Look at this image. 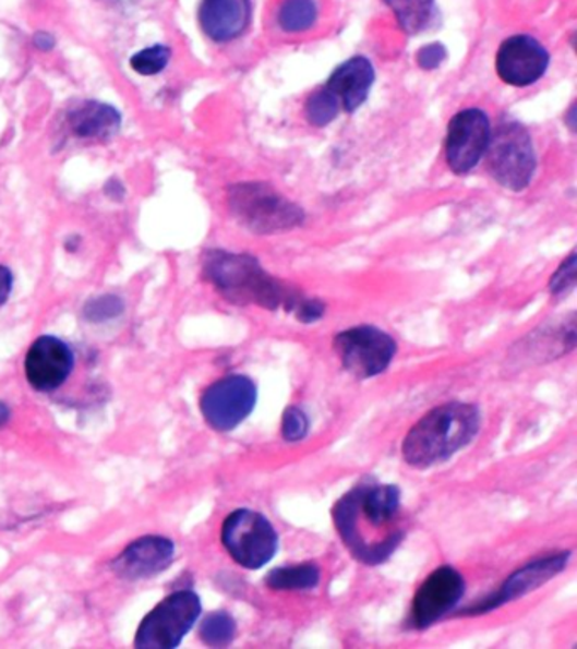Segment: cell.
Returning <instances> with one entry per match:
<instances>
[{
    "label": "cell",
    "instance_id": "obj_1",
    "mask_svg": "<svg viewBox=\"0 0 577 649\" xmlns=\"http://www.w3.org/2000/svg\"><path fill=\"white\" fill-rule=\"evenodd\" d=\"M204 276L230 303L257 304L266 310L285 309L302 323L317 322L324 316L325 304L321 300L303 297L297 289L273 278L254 255L219 249L205 252Z\"/></svg>",
    "mask_w": 577,
    "mask_h": 649
},
{
    "label": "cell",
    "instance_id": "obj_2",
    "mask_svg": "<svg viewBox=\"0 0 577 649\" xmlns=\"http://www.w3.org/2000/svg\"><path fill=\"white\" fill-rule=\"evenodd\" d=\"M401 492L397 485L364 484L356 485L348 494L337 501L333 509L337 533L349 550L354 546L358 534L362 533L361 549L356 558L366 565H377L371 546L370 529L386 543L397 546L401 543V531H388L400 513Z\"/></svg>",
    "mask_w": 577,
    "mask_h": 649
},
{
    "label": "cell",
    "instance_id": "obj_3",
    "mask_svg": "<svg viewBox=\"0 0 577 649\" xmlns=\"http://www.w3.org/2000/svg\"><path fill=\"white\" fill-rule=\"evenodd\" d=\"M481 429V413L469 402H445L431 409L411 426L401 445L405 462L416 469H429L447 462L468 447Z\"/></svg>",
    "mask_w": 577,
    "mask_h": 649
},
{
    "label": "cell",
    "instance_id": "obj_4",
    "mask_svg": "<svg viewBox=\"0 0 577 649\" xmlns=\"http://www.w3.org/2000/svg\"><path fill=\"white\" fill-rule=\"evenodd\" d=\"M229 207L236 220L254 233L287 232L302 226L305 214L266 183H239L229 188Z\"/></svg>",
    "mask_w": 577,
    "mask_h": 649
},
{
    "label": "cell",
    "instance_id": "obj_5",
    "mask_svg": "<svg viewBox=\"0 0 577 649\" xmlns=\"http://www.w3.org/2000/svg\"><path fill=\"white\" fill-rule=\"evenodd\" d=\"M488 169L496 183L509 192H524L537 169L536 149L529 131L517 121L500 122L491 131Z\"/></svg>",
    "mask_w": 577,
    "mask_h": 649
},
{
    "label": "cell",
    "instance_id": "obj_6",
    "mask_svg": "<svg viewBox=\"0 0 577 649\" xmlns=\"http://www.w3.org/2000/svg\"><path fill=\"white\" fill-rule=\"evenodd\" d=\"M201 612V597L192 590L171 593L144 617L134 646L141 649L177 648L192 629Z\"/></svg>",
    "mask_w": 577,
    "mask_h": 649
},
{
    "label": "cell",
    "instance_id": "obj_7",
    "mask_svg": "<svg viewBox=\"0 0 577 649\" xmlns=\"http://www.w3.org/2000/svg\"><path fill=\"white\" fill-rule=\"evenodd\" d=\"M223 543L238 565L260 570L278 552V533L272 522L251 509H238L223 525Z\"/></svg>",
    "mask_w": 577,
    "mask_h": 649
},
{
    "label": "cell",
    "instance_id": "obj_8",
    "mask_svg": "<svg viewBox=\"0 0 577 649\" xmlns=\"http://www.w3.org/2000/svg\"><path fill=\"white\" fill-rule=\"evenodd\" d=\"M334 349L349 374L356 380H370L389 368L398 346L386 332L373 325H359L337 334Z\"/></svg>",
    "mask_w": 577,
    "mask_h": 649
},
{
    "label": "cell",
    "instance_id": "obj_9",
    "mask_svg": "<svg viewBox=\"0 0 577 649\" xmlns=\"http://www.w3.org/2000/svg\"><path fill=\"white\" fill-rule=\"evenodd\" d=\"M257 387L248 375L232 374L208 386L201 398V411L211 429L229 433L253 413Z\"/></svg>",
    "mask_w": 577,
    "mask_h": 649
},
{
    "label": "cell",
    "instance_id": "obj_10",
    "mask_svg": "<svg viewBox=\"0 0 577 649\" xmlns=\"http://www.w3.org/2000/svg\"><path fill=\"white\" fill-rule=\"evenodd\" d=\"M491 137L490 117L481 109H465L450 119L445 140V159L453 173L468 175L486 155Z\"/></svg>",
    "mask_w": 577,
    "mask_h": 649
},
{
    "label": "cell",
    "instance_id": "obj_11",
    "mask_svg": "<svg viewBox=\"0 0 577 649\" xmlns=\"http://www.w3.org/2000/svg\"><path fill=\"white\" fill-rule=\"evenodd\" d=\"M466 592L465 577L444 565L423 580L411 601L410 623L416 629L434 626L457 608Z\"/></svg>",
    "mask_w": 577,
    "mask_h": 649
},
{
    "label": "cell",
    "instance_id": "obj_12",
    "mask_svg": "<svg viewBox=\"0 0 577 649\" xmlns=\"http://www.w3.org/2000/svg\"><path fill=\"white\" fill-rule=\"evenodd\" d=\"M551 63V55L529 34L509 36L496 53V73L512 87H530L539 82Z\"/></svg>",
    "mask_w": 577,
    "mask_h": 649
},
{
    "label": "cell",
    "instance_id": "obj_13",
    "mask_svg": "<svg viewBox=\"0 0 577 649\" xmlns=\"http://www.w3.org/2000/svg\"><path fill=\"white\" fill-rule=\"evenodd\" d=\"M570 555H573L570 552L552 553V555H545L527 563L509 575L496 592L488 596L480 604L472 605L469 611H466V614L468 616L484 614V612L494 611V609L502 608L503 604L517 601L520 597L533 592L543 584H548L555 575L561 574L567 567Z\"/></svg>",
    "mask_w": 577,
    "mask_h": 649
},
{
    "label": "cell",
    "instance_id": "obj_14",
    "mask_svg": "<svg viewBox=\"0 0 577 649\" xmlns=\"http://www.w3.org/2000/svg\"><path fill=\"white\" fill-rule=\"evenodd\" d=\"M75 364L72 349L60 338L45 335L29 347L24 361L26 380L39 393H51L63 386Z\"/></svg>",
    "mask_w": 577,
    "mask_h": 649
},
{
    "label": "cell",
    "instance_id": "obj_15",
    "mask_svg": "<svg viewBox=\"0 0 577 649\" xmlns=\"http://www.w3.org/2000/svg\"><path fill=\"white\" fill-rule=\"evenodd\" d=\"M173 541L163 537H144L129 544L112 562V572L128 582L156 577L173 562Z\"/></svg>",
    "mask_w": 577,
    "mask_h": 649
},
{
    "label": "cell",
    "instance_id": "obj_16",
    "mask_svg": "<svg viewBox=\"0 0 577 649\" xmlns=\"http://www.w3.org/2000/svg\"><path fill=\"white\" fill-rule=\"evenodd\" d=\"M253 17L251 0H202L199 23L211 41L230 43L241 38Z\"/></svg>",
    "mask_w": 577,
    "mask_h": 649
},
{
    "label": "cell",
    "instance_id": "obj_17",
    "mask_svg": "<svg viewBox=\"0 0 577 649\" xmlns=\"http://www.w3.org/2000/svg\"><path fill=\"white\" fill-rule=\"evenodd\" d=\"M376 73L373 63L366 57H352L344 61L328 76L325 87L339 101L344 112L354 113L370 97Z\"/></svg>",
    "mask_w": 577,
    "mask_h": 649
},
{
    "label": "cell",
    "instance_id": "obj_18",
    "mask_svg": "<svg viewBox=\"0 0 577 649\" xmlns=\"http://www.w3.org/2000/svg\"><path fill=\"white\" fill-rule=\"evenodd\" d=\"M69 128L80 140L109 141L122 128V116L104 101L88 100L69 113Z\"/></svg>",
    "mask_w": 577,
    "mask_h": 649
},
{
    "label": "cell",
    "instance_id": "obj_19",
    "mask_svg": "<svg viewBox=\"0 0 577 649\" xmlns=\"http://www.w3.org/2000/svg\"><path fill=\"white\" fill-rule=\"evenodd\" d=\"M521 346L524 349L520 352H524V357L530 359L533 364L552 361L555 357L573 352L576 347V316L570 313L569 319H564L558 327L536 332V338H525Z\"/></svg>",
    "mask_w": 577,
    "mask_h": 649
},
{
    "label": "cell",
    "instance_id": "obj_20",
    "mask_svg": "<svg viewBox=\"0 0 577 649\" xmlns=\"http://www.w3.org/2000/svg\"><path fill=\"white\" fill-rule=\"evenodd\" d=\"M397 17L401 29L408 34H420L437 23L435 0H385Z\"/></svg>",
    "mask_w": 577,
    "mask_h": 649
},
{
    "label": "cell",
    "instance_id": "obj_21",
    "mask_svg": "<svg viewBox=\"0 0 577 649\" xmlns=\"http://www.w3.org/2000/svg\"><path fill=\"white\" fill-rule=\"evenodd\" d=\"M265 582L273 590L315 589L321 582V568L310 562L275 568L266 575Z\"/></svg>",
    "mask_w": 577,
    "mask_h": 649
},
{
    "label": "cell",
    "instance_id": "obj_22",
    "mask_svg": "<svg viewBox=\"0 0 577 649\" xmlns=\"http://www.w3.org/2000/svg\"><path fill=\"white\" fill-rule=\"evenodd\" d=\"M318 20V5L315 0H284L276 14L279 29L288 34L309 31Z\"/></svg>",
    "mask_w": 577,
    "mask_h": 649
},
{
    "label": "cell",
    "instance_id": "obj_23",
    "mask_svg": "<svg viewBox=\"0 0 577 649\" xmlns=\"http://www.w3.org/2000/svg\"><path fill=\"white\" fill-rule=\"evenodd\" d=\"M236 621L227 612H212L201 624V639L211 648H224L235 641Z\"/></svg>",
    "mask_w": 577,
    "mask_h": 649
},
{
    "label": "cell",
    "instance_id": "obj_24",
    "mask_svg": "<svg viewBox=\"0 0 577 649\" xmlns=\"http://www.w3.org/2000/svg\"><path fill=\"white\" fill-rule=\"evenodd\" d=\"M340 106L337 98L334 97L327 87L313 92L305 104L306 121L315 128H325L339 116Z\"/></svg>",
    "mask_w": 577,
    "mask_h": 649
},
{
    "label": "cell",
    "instance_id": "obj_25",
    "mask_svg": "<svg viewBox=\"0 0 577 649\" xmlns=\"http://www.w3.org/2000/svg\"><path fill=\"white\" fill-rule=\"evenodd\" d=\"M170 60L171 49L165 45H155L134 53L129 60V64L140 75L155 76L168 67Z\"/></svg>",
    "mask_w": 577,
    "mask_h": 649
},
{
    "label": "cell",
    "instance_id": "obj_26",
    "mask_svg": "<svg viewBox=\"0 0 577 649\" xmlns=\"http://www.w3.org/2000/svg\"><path fill=\"white\" fill-rule=\"evenodd\" d=\"M124 312V303L121 298L113 295H104V297L92 298L85 304L84 316L92 323L107 322L116 319Z\"/></svg>",
    "mask_w": 577,
    "mask_h": 649
},
{
    "label": "cell",
    "instance_id": "obj_27",
    "mask_svg": "<svg viewBox=\"0 0 577 649\" xmlns=\"http://www.w3.org/2000/svg\"><path fill=\"white\" fill-rule=\"evenodd\" d=\"M310 421L305 411L299 406H288L281 421V435L287 442L294 443L309 435Z\"/></svg>",
    "mask_w": 577,
    "mask_h": 649
},
{
    "label": "cell",
    "instance_id": "obj_28",
    "mask_svg": "<svg viewBox=\"0 0 577 649\" xmlns=\"http://www.w3.org/2000/svg\"><path fill=\"white\" fill-rule=\"evenodd\" d=\"M576 286V252H570L549 281L552 297H566Z\"/></svg>",
    "mask_w": 577,
    "mask_h": 649
},
{
    "label": "cell",
    "instance_id": "obj_29",
    "mask_svg": "<svg viewBox=\"0 0 577 649\" xmlns=\"http://www.w3.org/2000/svg\"><path fill=\"white\" fill-rule=\"evenodd\" d=\"M447 60V49L441 43H431V45L422 46L417 53V63L422 70L432 72L437 70L444 61Z\"/></svg>",
    "mask_w": 577,
    "mask_h": 649
},
{
    "label": "cell",
    "instance_id": "obj_30",
    "mask_svg": "<svg viewBox=\"0 0 577 649\" xmlns=\"http://www.w3.org/2000/svg\"><path fill=\"white\" fill-rule=\"evenodd\" d=\"M12 283H14V278H12L11 269L0 266V309L8 303L9 297H11Z\"/></svg>",
    "mask_w": 577,
    "mask_h": 649
},
{
    "label": "cell",
    "instance_id": "obj_31",
    "mask_svg": "<svg viewBox=\"0 0 577 649\" xmlns=\"http://www.w3.org/2000/svg\"><path fill=\"white\" fill-rule=\"evenodd\" d=\"M33 45L43 51V53H48L51 49L57 46V39H55L53 34L46 33V31H38V33L33 36Z\"/></svg>",
    "mask_w": 577,
    "mask_h": 649
},
{
    "label": "cell",
    "instance_id": "obj_32",
    "mask_svg": "<svg viewBox=\"0 0 577 649\" xmlns=\"http://www.w3.org/2000/svg\"><path fill=\"white\" fill-rule=\"evenodd\" d=\"M106 195L109 196V199L116 200V202H121L125 195V190L124 187H122L121 181L116 180V178H113V180L107 181Z\"/></svg>",
    "mask_w": 577,
    "mask_h": 649
},
{
    "label": "cell",
    "instance_id": "obj_33",
    "mask_svg": "<svg viewBox=\"0 0 577 649\" xmlns=\"http://www.w3.org/2000/svg\"><path fill=\"white\" fill-rule=\"evenodd\" d=\"M9 418H11V411H9L8 405L0 402V429L8 423Z\"/></svg>",
    "mask_w": 577,
    "mask_h": 649
}]
</instances>
